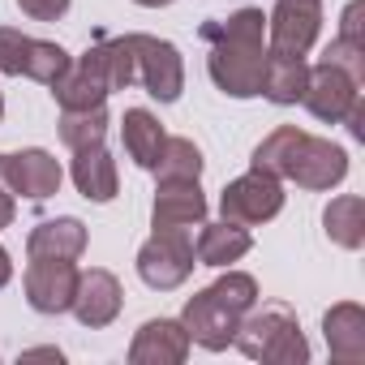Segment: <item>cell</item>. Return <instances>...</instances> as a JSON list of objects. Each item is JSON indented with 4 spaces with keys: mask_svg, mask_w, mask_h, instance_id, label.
<instances>
[{
    "mask_svg": "<svg viewBox=\"0 0 365 365\" xmlns=\"http://www.w3.org/2000/svg\"><path fill=\"white\" fill-rule=\"evenodd\" d=\"M202 39L207 73L228 99H254L262 91V65H267V14L262 9H237L232 18L207 22Z\"/></svg>",
    "mask_w": 365,
    "mask_h": 365,
    "instance_id": "1",
    "label": "cell"
},
{
    "mask_svg": "<svg viewBox=\"0 0 365 365\" xmlns=\"http://www.w3.org/2000/svg\"><path fill=\"white\" fill-rule=\"evenodd\" d=\"M254 305H258V279L228 267L211 288H202L185 301L180 327L190 331V344H202L207 352H224L237 335V322Z\"/></svg>",
    "mask_w": 365,
    "mask_h": 365,
    "instance_id": "2",
    "label": "cell"
},
{
    "mask_svg": "<svg viewBox=\"0 0 365 365\" xmlns=\"http://www.w3.org/2000/svg\"><path fill=\"white\" fill-rule=\"evenodd\" d=\"M232 344L250 356V361H267V365H305L309 361V344L301 335V322L288 305H254L241 322Z\"/></svg>",
    "mask_w": 365,
    "mask_h": 365,
    "instance_id": "3",
    "label": "cell"
},
{
    "mask_svg": "<svg viewBox=\"0 0 365 365\" xmlns=\"http://www.w3.org/2000/svg\"><path fill=\"white\" fill-rule=\"evenodd\" d=\"M194 267H198V254H194V232L190 228H159L138 250V275L155 292L180 288L194 275Z\"/></svg>",
    "mask_w": 365,
    "mask_h": 365,
    "instance_id": "4",
    "label": "cell"
},
{
    "mask_svg": "<svg viewBox=\"0 0 365 365\" xmlns=\"http://www.w3.org/2000/svg\"><path fill=\"white\" fill-rule=\"evenodd\" d=\"M73 56L61 48V43H48V39H31L14 26H0V73L9 78H31L39 86H52L65 65Z\"/></svg>",
    "mask_w": 365,
    "mask_h": 365,
    "instance_id": "5",
    "label": "cell"
},
{
    "mask_svg": "<svg viewBox=\"0 0 365 365\" xmlns=\"http://www.w3.org/2000/svg\"><path fill=\"white\" fill-rule=\"evenodd\" d=\"M279 211H284V185L267 172H254V168L245 176L228 180L220 194V215L241 224V228H258V224L275 220Z\"/></svg>",
    "mask_w": 365,
    "mask_h": 365,
    "instance_id": "6",
    "label": "cell"
},
{
    "mask_svg": "<svg viewBox=\"0 0 365 365\" xmlns=\"http://www.w3.org/2000/svg\"><path fill=\"white\" fill-rule=\"evenodd\" d=\"M322 31V0H275L267 14V52L271 56H305Z\"/></svg>",
    "mask_w": 365,
    "mask_h": 365,
    "instance_id": "7",
    "label": "cell"
},
{
    "mask_svg": "<svg viewBox=\"0 0 365 365\" xmlns=\"http://www.w3.org/2000/svg\"><path fill=\"white\" fill-rule=\"evenodd\" d=\"M129 43H133L138 82L146 86V95L159 103H176L180 91H185V61H180L176 43L155 39V35H129Z\"/></svg>",
    "mask_w": 365,
    "mask_h": 365,
    "instance_id": "8",
    "label": "cell"
},
{
    "mask_svg": "<svg viewBox=\"0 0 365 365\" xmlns=\"http://www.w3.org/2000/svg\"><path fill=\"white\" fill-rule=\"evenodd\" d=\"M52 95L61 103V112H82V108H99L112 95L108 82V61H103V43L86 48L78 61L65 65V73L52 82Z\"/></svg>",
    "mask_w": 365,
    "mask_h": 365,
    "instance_id": "9",
    "label": "cell"
},
{
    "mask_svg": "<svg viewBox=\"0 0 365 365\" xmlns=\"http://www.w3.org/2000/svg\"><path fill=\"white\" fill-rule=\"evenodd\" d=\"M0 180H5L9 194H22L26 202H48L52 194H61V163L39 150V146H26V150H14V155H0Z\"/></svg>",
    "mask_w": 365,
    "mask_h": 365,
    "instance_id": "10",
    "label": "cell"
},
{
    "mask_svg": "<svg viewBox=\"0 0 365 365\" xmlns=\"http://www.w3.org/2000/svg\"><path fill=\"white\" fill-rule=\"evenodd\" d=\"M356 99H361V82H356V78H348L344 69H335V65H327V61L309 65L301 103L309 108L314 120H322V125H344V116L352 112Z\"/></svg>",
    "mask_w": 365,
    "mask_h": 365,
    "instance_id": "11",
    "label": "cell"
},
{
    "mask_svg": "<svg viewBox=\"0 0 365 365\" xmlns=\"http://www.w3.org/2000/svg\"><path fill=\"white\" fill-rule=\"evenodd\" d=\"M26 301L35 314H69L78 292V262L69 258H31L22 275Z\"/></svg>",
    "mask_w": 365,
    "mask_h": 365,
    "instance_id": "12",
    "label": "cell"
},
{
    "mask_svg": "<svg viewBox=\"0 0 365 365\" xmlns=\"http://www.w3.org/2000/svg\"><path fill=\"white\" fill-rule=\"evenodd\" d=\"M344 176H348V150H344L339 142H331V138H314V133H305L301 146H297V159H292L288 180H297L301 190L322 194V190L344 185Z\"/></svg>",
    "mask_w": 365,
    "mask_h": 365,
    "instance_id": "13",
    "label": "cell"
},
{
    "mask_svg": "<svg viewBox=\"0 0 365 365\" xmlns=\"http://www.w3.org/2000/svg\"><path fill=\"white\" fill-rule=\"evenodd\" d=\"M125 305V292H120V279L103 267H91V271H78V292H73V314L82 327L99 331V327H112L116 314Z\"/></svg>",
    "mask_w": 365,
    "mask_h": 365,
    "instance_id": "14",
    "label": "cell"
},
{
    "mask_svg": "<svg viewBox=\"0 0 365 365\" xmlns=\"http://www.w3.org/2000/svg\"><path fill=\"white\" fill-rule=\"evenodd\" d=\"M207 220V198L198 180H159L155 207H150V228H198Z\"/></svg>",
    "mask_w": 365,
    "mask_h": 365,
    "instance_id": "15",
    "label": "cell"
},
{
    "mask_svg": "<svg viewBox=\"0 0 365 365\" xmlns=\"http://www.w3.org/2000/svg\"><path fill=\"white\" fill-rule=\"evenodd\" d=\"M190 356V331L180 327V318H150L138 327L129 344L133 365H180Z\"/></svg>",
    "mask_w": 365,
    "mask_h": 365,
    "instance_id": "16",
    "label": "cell"
},
{
    "mask_svg": "<svg viewBox=\"0 0 365 365\" xmlns=\"http://www.w3.org/2000/svg\"><path fill=\"white\" fill-rule=\"evenodd\" d=\"M322 335L331 348V361L339 365H361L365 361V309L356 301H339L322 318Z\"/></svg>",
    "mask_w": 365,
    "mask_h": 365,
    "instance_id": "17",
    "label": "cell"
},
{
    "mask_svg": "<svg viewBox=\"0 0 365 365\" xmlns=\"http://www.w3.org/2000/svg\"><path fill=\"white\" fill-rule=\"evenodd\" d=\"M73 185L86 202H112L120 190V176H116V159L108 155V146H82L73 150Z\"/></svg>",
    "mask_w": 365,
    "mask_h": 365,
    "instance_id": "18",
    "label": "cell"
},
{
    "mask_svg": "<svg viewBox=\"0 0 365 365\" xmlns=\"http://www.w3.org/2000/svg\"><path fill=\"white\" fill-rule=\"evenodd\" d=\"M254 250V237L250 228L232 224V220H220V224H198V241H194V254H198V267H232L241 262L245 254Z\"/></svg>",
    "mask_w": 365,
    "mask_h": 365,
    "instance_id": "19",
    "label": "cell"
},
{
    "mask_svg": "<svg viewBox=\"0 0 365 365\" xmlns=\"http://www.w3.org/2000/svg\"><path fill=\"white\" fill-rule=\"evenodd\" d=\"M26 254H31V258H69V262H78V258L86 254V224L73 220V215L43 220V224L31 228Z\"/></svg>",
    "mask_w": 365,
    "mask_h": 365,
    "instance_id": "20",
    "label": "cell"
},
{
    "mask_svg": "<svg viewBox=\"0 0 365 365\" xmlns=\"http://www.w3.org/2000/svg\"><path fill=\"white\" fill-rule=\"evenodd\" d=\"M163 125L150 108H129L125 120H120V142H125V155L138 163V168H155L159 163V150H163Z\"/></svg>",
    "mask_w": 365,
    "mask_h": 365,
    "instance_id": "21",
    "label": "cell"
},
{
    "mask_svg": "<svg viewBox=\"0 0 365 365\" xmlns=\"http://www.w3.org/2000/svg\"><path fill=\"white\" fill-rule=\"evenodd\" d=\"M305 78H309V65L305 56H271L267 52V65H262V99L288 108V103H301L305 95Z\"/></svg>",
    "mask_w": 365,
    "mask_h": 365,
    "instance_id": "22",
    "label": "cell"
},
{
    "mask_svg": "<svg viewBox=\"0 0 365 365\" xmlns=\"http://www.w3.org/2000/svg\"><path fill=\"white\" fill-rule=\"evenodd\" d=\"M322 228H327V241L339 245V250H361L365 245V202L356 194H339L327 202L322 211Z\"/></svg>",
    "mask_w": 365,
    "mask_h": 365,
    "instance_id": "23",
    "label": "cell"
},
{
    "mask_svg": "<svg viewBox=\"0 0 365 365\" xmlns=\"http://www.w3.org/2000/svg\"><path fill=\"white\" fill-rule=\"evenodd\" d=\"M301 138H305V129H297V125H279V129H271V133L254 146L250 168H254V172H267V176H275V180H288Z\"/></svg>",
    "mask_w": 365,
    "mask_h": 365,
    "instance_id": "24",
    "label": "cell"
},
{
    "mask_svg": "<svg viewBox=\"0 0 365 365\" xmlns=\"http://www.w3.org/2000/svg\"><path fill=\"white\" fill-rule=\"evenodd\" d=\"M108 125H112V116H108L103 103H99V108H82V112H61V142H65L69 150L99 146V142L108 138Z\"/></svg>",
    "mask_w": 365,
    "mask_h": 365,
    "instance_id": "25",
    "label": "cell"
},
{
    "mask_svg": "<svg viewBox=\"0 0 365 365\" xmlns=\"http://www.w3.org/2000/svg\"><path fill=\"white\" fill-rule=\"evenodd\" d=\"M159 180H198L202 176V150L190 138H163L159 163L150 168Z\"/></svg>",
    "mask_w": 365,
    "mask_h": 365,
    "instance_id": "26",
    "label": "cell"
},
{
    "mask_svg": "<svg viewBox=\"0 0 365 365\" xmlns=\"http://www.w3.org/2000/svg\"><path fill=\"white\" fill-rule=\"evenodd\" d=\"M103 61H108V82H112V91H125V86L138 82V65H133V43H129V35L103 39Z\"/></svg>",
    "mask_w": 365,
    "mask_h": 365,
    "instance_id": "27",
    "label": "cell"
},
{
    "mask_svg": "<svg viewBox=\"0 0 365 365\" xmlns=\"http://www.w3.org/2000/svg\"><path fill=\"white\" fill-rule=\"evenodd\" d=\"M322 61L335 65V69H344L348 78L365 82V43H352V39H339V35H335V39L322 48Z\"/></svg>",
    "mask_w": 365,
    "mask_h": 365,
    "instance_id": "28",
    "label": "cell"
},
{
    "mask_svg": "<svg viewBox=\"0 0 365 365\" xmlns=\"http://www.w3.org/2000/svg\"><path fill=\"white\" fill-rule=\"evenodd\" d=\"M73 0H18V9L31 18V22H61L69 14Z\"/></svg>",
    "mask_w": 365,
    "mask_h": 365,
    "instance_id": "29",
    "label": "cell"
},
{
    "mask_svg": "<svg viewBox=\"0 0 365 365\" xmlns=\"http://www.w3.org/2000/svg\"><path fill=\"white\" fill-rule=\"evenodd\" d=\"M339 39H352V43H365V0H352L339 18Z\"/></svg>",
    "mask_w": 365,
    "mask_h": 365,
    "instance_id": "30",
    "label": "cell"
},
{
    "mask_svg": "<svg viewBox=\"0 0 365 365\" xmlns=\"http://www.w3.org/2000/svg\"><path fill=\"white\" fill-rule=\"evenodd\" d=\"M14 215H18L14 194H9V190H0V228H9V224H14Z\"/></svg>",
    "mask_w": 365,
    "mask_h": 365,
    "instance_id": "31",
    "label": "cell"
},
{
    "mask_svg": "<svg viewBox=\"0 0 365 365\" xmlns=\"http://www.w3.org/2000/svg\"><path fill=\"white\" fill-rule=\"evenodd\" d=\"M22 361H56V365H61L65 356H61V348H26Z\"/></svg>",
    "mask_w": 365,
    "mask_h": 365,
    "instance_id": "32",
    "label": "cell"
},
{
    "mask_svg": "<svg viewBox=\"0 0 365 365\" xmlns=\"http://www.w3.org/2000/svg\"><path fill=\"white\" fill-rule=\"evenodd\" d=\"M14 279V258H9V250L5 245H0V288H5Z\"/></svg>",
    "mask_w": 365,
    "mask_h": 365,
    "instance_id": "33",
    "label": "cell"
},
{
    "mask_svg": "<svg viewBox=\"0 0 365 365\" xmlns=\"http://www.w3.org/2000/svg\"><path fill=\"white\" fill-rule=\"evenodd\" d=\"M133 5H142V9H163V5H172V0H133Z\"/></svg>",
    "mask_w": 365,
    "mask_h": 365,
    "instance_id": "34",
    "label": "cell"
},
{
    "mask_svg": "<svg viewBox=\"0 0 365 365\" xmlns=\"http://www.w3.org/2000/svg\"><path fill=\"white\" fill-rule=\"evenodd\" d=\"M0 120H5V95H0Z\"/></svg>",
    "mask_w": 365,
    "mask_h": 365,
    "instance_id": "35",
    "label": "cell"
}]
</instances>
